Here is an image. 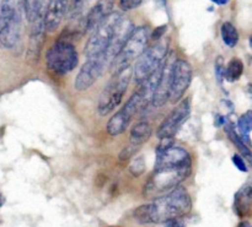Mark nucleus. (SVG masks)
<instances>
[{
  "label": "nucleus",
  "instance_id": "obj_21",
  "mask_svg": "<svg viewBox=\"0 0 252 227\" xmlns=\"http://www.w3.org/2000/svg\"><path fill=\"white\" fill-rule=\"evenodd\" d=\"M220 34L223 42L228 47L233 48L239 42V32L231 22H224L220 27Z\"/></svg>",
  "mask_w": 252,
  "mask_h": 227
},
{
  "label": "nucleus",
  "instance_id": "obj_14",
  "mask_svg": "<svg viewBox=\"0 0 252 227\" xmlns=\"http://www.w3.org/2000/svg\"><path fill=\"white\" fill-rule=\"evenodd\" d=\"M70 0H48L43 14V25L46 31L53 32L59 27L68 12Z\"/></svg>",
  "mask_w": 252,
  "mask_h": 227
},
{
  "label": "nucleus",
  "instance_id": "obj_11",
  "mask_svg": "<svg viewBox=\"0 0 252 227\" xmlns=\"http://www.w3.org/2000/svg\"><path fill=\"white\" fill-rule=\"evenodd\" d=\"M189 113H191V100H189V97H187L180 101L176 107L162 120L160 127L158 128V138L160 140L174 139L175 135L179 133L184 123L189 117Z\"/></svg>",
  "mask_w": 252,
  "mask_h": 227
},
{
  "label": "nucleus",
  "instance_id": "obj_3",
  "mask_svg": "<svg viewBox=\"0 0 252 227\" xmlns=\"http://www.w3.org/2000/svg\"><path fill=\"white\" fill-rule=\"evenodd\" d=\"M150 101H152V93L144 86L139 85V88L130 96L129 100L125 103V106L110 118L107 127H106L108 134L111 137H117V135L123 134L129 127L133 117L138 112L147 108Z\"/></svg>",
  "mask_w": 252,
  "mask_h": 227
},
{
  "label": "nucleus",
  "instance_id": "obj_30",
  "mask_svg": "<svg viewBox=\"0 0 252 227\" xmlns=\"http://www.w3.org/2000/svg\"><path fill=\"white\" fill-rule=\"evenodd\" d=\"M212 1L216 2V4H218V5H225V4H228L229 0H212Z\"/></svg>",
  "mask_w": 252,
  "mask_h": 227
},
{
  "label": "nucleus",
  "instance_id": "obj_25",
  "mask_svg": "<svg viewBox=\"0 0 252 227\" xmlns=\"http://www.w3.org/2000/svg\"><path fill=\"white\" fill-rule=\"evenodd\" d=\"M214 69H216V75L218 79L219 83L224 80V76H225V64H224V58L223 57H218L214 64Z\"/></svg>",
  "mask_w": 252,
  "mask_h": 227
},
{
  "label": "nucleus",
  "instance_id": "obj_12",
  "mask_svg": "<svg viewBox=\"0 0 252 227\" xmlns=\"http://www.w3.org/2000/svg\"><path fill=\"white\" fill-rule=\"evenodd\" d=\"M107 64L108 61L105 57L86 59L80 71L76 75L75 81H74V88L76 91H86L88 88H90L102 75Z\"/></svg>",
  "mask_w": 252,
  "mask_h": 227
},
{
  "label": "nucleus",
  "instance_id": "obj_24",
  "mask_svg": "<svg viewBox=\"0 0 252 227\" xmlns=\"http://www.w3.org/2000/svg\"><path fill=\"white\" fill-rule=\"evenodd\" d=\"M129 171H130V173L134 174V176H137V177L140 176V174L145 171L144 159H143V157H138V159H135L134 161L130 164Z\"/></svg>",
  "mask_w": 252,
  "mask_h": 227
},
{
  "label": "nucleus",
  "instance_id": "obj_8",
  "mask_svg": "<svg viewBox=\"0 0 252 227\" xmlns=\"http://www.w3.org/2000/svg\"><path fill=\"white\" fill-rule=\"evenodd\" d=\"M150 32L147 26L135 27L130 36L128 37L127 42L122 47L118 56L111 63L113 73L130 66L133 60H137L138 57L148 48L149 43Z\"/></svg>",
  "mask_w": 252,
  "mask_h": 227
},
{
  "label": "nucleus",
  "instance_id": "obj_5",
  "mask_svg": "<svg viewBox=\"0 0 252 227\" xmlns=\"http://www.w3.org/2000/svg\"><path fill=\"white\" fill-rule=\"evenodd\" d=\"M132 80V66L113 73L107 85L103 87L97 103V112L100 115H107L112 113L121 105Z\"/></svg>",
  "mask_w": 252,
  "mask_h": 227
},
{
  "label": "nucleus",
  "instance_id": "obj_16",
  "mask_svg": "<svg viewBox=\"0 0 252 227\" xmlns=\"http://www.w3.org/2000/svg\"><path fill=\"white\" fill-rule=\"evenodd\" d=\"M252 203V188L250 184L244 186L234 198V210L240 218L248 215L250 213Z\"/></svg>",
  "mask_w": 252,
  "mask_h": 227
},
{
  "label": "nucleus",
  "instance_id": "obj_1",
  "mask_svg": "<svg viewBox=\"0 0 252 227\" xmlns=\"http://www.w3.org/2000/svg\"><path fill=\"white\" fill-rule=\"evenodd\" d=\"M192 173V157L186 149L175 146L172 139H161L155 169L144 186L145 198L157 199L180 187Z\"/></svg>",
  "mask_w": 252,
  "mask_h": 227
},
{
  "label": "nucleus",
  "instance_id": "obj_20",
  "mask_svg": "<svg viewBox=\"0 0 252 227\" xmlns=\"http://www.w3.org/2000/svg\"><path fill=\"white\" fill-rule=\"evenodd\" d=\"M252 128V112L251 111H248L245 114H243L239 119L238 125H236V133L239 134V137L241 138V140L244 142V144L246 146L250 147V133Z\"/></svg>",
  "mask_w": 252,
  "mask_h": 227
},
{
  "label": "nucleus",
  "instance_id": "obj_19",
  "mask_svg": "<svg viewBox=\"0 0 252 227\" xmlns=\"http://www.w3.org/2000/svg\"><path fill=\"white\" fill-rule=\"evenodd\" d=\"M223 125H224V129H225V133L226 135L229 137V139H230V142H233V144H235V146L238 147L239 150L241 151V156H243V159H246L249 162H252V157H251V150L250 147L246 146L245 144H244V142L241 140V138L239 137V134L236 133V129L235 127H234V124L231 122H229V120H226L225 118H223Z\"/></svg>",
  "mask_w": 252,
  "mask_h": 227
},
{
  "label": "nucleus",
  "instance_id": "obj_2",
  "mask_svg": "<svg viewBox=\"0 0 252 227\" xmlns=\"http://www.w3.org/2000/svg\"><path fill=\"white\" fill-rule=\"evenodd\" d=\"M192 209V200L189 192L184 187H177L170 193L154 199L152 203L144 204L133 213L135 220L140 224H166L179 220L187 215Z\"/></svg>",
  "mask_w": 252,
  "mask_h": 227
},
{
  "label": "nucleus",
  "instance_id": "obj_6",
  "mask_svg": "<svg viewBox=\"0 0 252 227\" xmlns=\"http://www.w3.org/2000/svg\"><path fill=\"white\" fill-rule=\"evenodd\" d=\"M169 54V42L159 39L153 46L148 47L135 60L132 68V78L140 85L150 78L162 64Z\"/></svg>",
  "mask_w": 252,
  "mask_h": 227
},
{
  "label": "nucleus",
  "instance_id": "obj_13",
  "mask_svg": "<svg viewBox=\"0 0 252 227\" xmlns=\"http://www.w3.org/2000/svg\"><path fill=\"white\" fill-rule=\"evenodd\" d=\"M134 28L135 26L129 19L123 16L120 20L118 25L116 26L115 32H113V36L111 38L110 44H108L107 51H106V59H107L108 64L112 63L113 59L118 56V53L121 52L122 47L125 46L128 37L130 36V33H132Z\"/></svg>",
  "mask_w": 252,
  "mask_h": 227
},
{
  "label": "nucleus",
  "instance_id": "obj_4",
  "mask_svg": "<svg viewBox=\"0 0 252 227\" xmlns=\"http://www.w3.org/2000/svg\"><path fill=\"white\" fill-rule=\"evenodd\" d=\"M21 1H0V46L14 48L21 38Z\"/></svg>",
  "mask_w": 252,
  "mask_h": 227
},
{
  "label": "nucleus",
  "instance_id": "obj_18",
  "mask_svg": "<svg viewBox=\"0 0 252 227\" xmlns=\"http://www.w3.org/2000/svg\"><path fill=\"white\" fill-rule=\"evenodd\" d=\"M153 135V127L150 123L148 122H139L133 127V129L130 130V144L137 145V146H142L144 142H147L148 140L152 138Z\"/></svg>",
  "mask_w": 252,
  "mask_h": 227
},
{
  "label": "nucleus",
  "instance_id": "obj_17",
  "mask_svg": "<svg viewBox=\"0 0 252 227\" xmlns=\"http://www.w3.org/2000/svg\"><path fill=\"white\" fill-rule=\"evenodd\" d=\"M48 0H24V11L27 21L33 24L38 20L43 19Z\"/></svg>",
  "mask_w": 252,
  "mask_h": 227
},
{
  "label": "nucleus",
  "instance_id": "obj_22",
  "mask_svg": "<svg viewBox=\"0 0 252 227\" xmlns=\"http://www.w3.org/2000/svg\"><path fill=\"white\" fill-rule=\"evenodd\" d=\"M244 74V64L240 59L234 58L231 59L230 63L228 64V66H225V76L226 79L230 83H235L239 79L243 76Z\"/></svg>",
  "mask_w": 252,
  "mask_h": 227
},
{
  "label": "nucleus",
  "instance_id": "obj_9",
  "mask_svg": "<svg viewBox=\"0 0 252 227\" xmlns=\"http://www.w3.org/2000/svg\"><path fill=\"white\" fill-rule=\"evenodd\" d=\"M79 56L74 44L68 41H57L46 53L47 68L56 75H65L76 68Z\"/></svg>",
  "mask_w": 252,
  "mask_h": 227
},
{
  "label": "nucleus",
  "instance_id": "obj_26",
  "mask_svg": "<svg viewBox=\"0 0 252 227\" xmlns=\"http://www.w3.org/2000/svg\"><path fill=\"white\" fill-rule=\"evenodd\" d=\"M140 146H137V145L129 144L128 146H126L125 149L121 151L120 154V160L121 161H125V160H130L135 155V152L139 150Z\"/></svg>",
  "mask_w": 252,
  "mask_h": 227
},
{
  "label": "nucleus",
  "instance_id": "obj_15",
  "mask_svg": "<svg viewBox=\"0 0 252 227\" xmlns=\"http://www.w3.org/2000/svg\"><path fill=\"white\" fill-rule=\"evenodd\" d=\"M113 0H98L84 20V32H93L112 12Z\"/></svg>",
  "mask_w": 252,
  "mask_h": 227
},
{
  "label": "nucleus",
  "instance_id": "obj_7",
  "mask_svg": "<svg viewBox=\"0 0 252 227\" xmlns=\"http://www.w3.org/2000/svg\"><path fill=\"white\" fill-rule=\"evenodd\" d=\"M122 17L123 15L121 12L112 11L91 32L90 38L88 39V43L85 46L86 59L98 58V57L106 58V51L108 48V44L112 38L116 26Z\"/></svg>",
  "mask_w": 252,
  "mask_h": 227
},
{
  "label": "nucleus",
  "instance_id": "obj_27",
  "mask_svg": "<svg viewBox=\"0 0 252 227\" xmlns=\"http://www.w3.org/2000/svg\"><path fill=\"white\" fill-rule=\"evenodd\" d=\"M143 0H120V6L125 11H129V10H134L140 6Z\"/></svg>",
  "mask_w": 252,
  "mask_h": 227
},
{
  "label": "nucleus",
  "instance_id": "obj_31",
  "mask_svg": "<svg viewBox=\"0 0 252 227\" xmlns=\"http://www.w3.org/2000/svg\"><path fill=\"white\" fill-rule=\"evenodd\" d=\"M238 227H252L251 224L249 223V221H243V223L239 224Z\"/></svg>",
  "mask_w": 252,
  "mask_h": 227
},
{
  "label": "nucleus",
  "instance_id": "obj_28",
  "mask_svg": "<svg viewBox=\"0 0 252 227\" xmlns=\"http://www.w3.org/2000/svg\"><path fill=\"white\" fill-rule=\"evenodd\" d=\"M231 160H233V164L235 165L236 167H238L239 171H241V172H248L249 171L248 166H246L245 161H244V159H243V156H241V155H239V154L233 155Z\"/></svg>",
  "mask_w": 252,
  "mask_h": 227
},
{
  "label": "nucleus",
  "instance_id": "obj_10",
  "mask_svg": "<svg viewBox=\"0 0 252 227\" xmlns=\"http://www.w3.org/2000/svg\"><path fill=\"white\" fill-rule=\"evenodd\" d=\"M192 78L193 70L189 61L185 59L171 61L169 69V101L172 103L180 102L191 85Z\"/></svg>",
  "mask_w": 252,
  "mask_h": 227
},
{
  "label": "nucleus",
  "instance_id": "obj_29",
  "mask_svg": "<svg viewBox=\"0 0 252 227\" xmlns=\"http://www.w3.org/2000/svg\"><path fill=\"white\" fill-rule=\"evenodd\" d=\"M165 31H166V26H160V27H158V28L155 29L154 32H153V39H154L155 42L159 41V39L161 38L162 36H164Z\"/></svg>",
  "mask_w": 252,
  "mask_h": 227
},
{
  "label": "nucleus",
  "instance_id": "obj_23",
  "mask_svg": "<svg viewBox=\"0 0 252 227\" xmlns=\"http://www.w3.org/2000/svg\"><path fill=\"white\" fill-rule=\"evenodd\" d=\"M89 2H90V0H70L66 15H68L70 19H75L79 15H81V12H83L84 9L88 6Z\"/></svg>",
  "mask_w": 252,
  "mask_h": 227
},
{
  "label": "nucleus",
  "instance_id": "obj_32",
  "mask_svg": "<svg viewBox=\"0 0 252 227\" xmlns=\"http://www.w3.org/2000/svg\"><path fill=\"white\" fill-rule=\"evenodd\" d=\"M4 203H5V199H4V197H2V194L0 193V208L4 205Z\"/></svg>",
  "mask_w": 252,
  "mask_h": 227
}]
</instances>
